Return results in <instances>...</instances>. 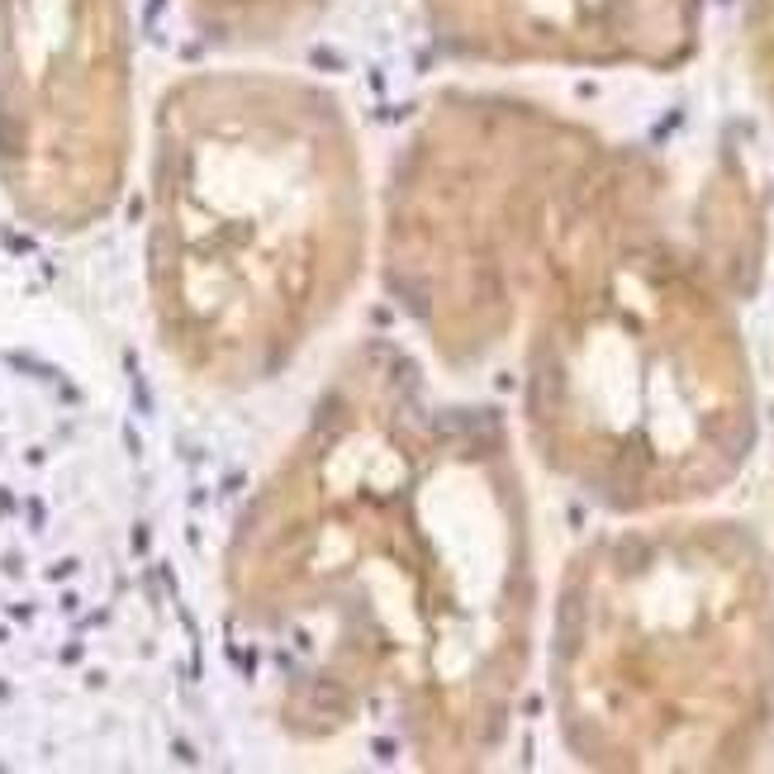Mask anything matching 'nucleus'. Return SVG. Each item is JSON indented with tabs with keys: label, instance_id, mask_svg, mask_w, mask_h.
Listing matches in <instances>:
<instances>
[{
	"label": "nucleus",
	"instance_id": "3",
	"mask_svg": "<svg viewBox=\"0 0 774 774\" xmlns=\"http://www.w3.org/2000/svg\"><path fill=\"white\" fill-rule=\"evenodd\" d=\"M128 167L124 0H0V172L38 223L81 228Z\"/></svg>",
	"mask_w": 774,
	"mask_h": 774
},
{
	"label": "nucleus",
	"instance_id": "2",
	"mask_svg": "<svg viewBox=\"0 0 774 774\" xmlns=\"http://www.w3.org/2000/svg\"><path fill=\"white\" fill-rule=\"evenodd\" d=\"M152 304L181 366L262 385L347 304L366 262V167L347 110L290 72L176 86L152 157Z\"/></svg>",
	"mask_w": 774,
	"mask_h": 774
},
{
	"label": "nucleus",
	"instance_id": "1",
	"mask_svg": "<svg viewBox=\"0 0 774 774\" xmlns=\"http://www.w3.org/2000/svg\"><path fill=\"white\" fill-rule=\"evenodd\" d=\"M432 423L380 357L342 371L242 522L237 608L285 661L290 703L328 731L437 727L456 689L442 603Z\"/></svg>",
	"mask_w": 774,
	"mask_h": 774
},
{
	"label": "nucleus",
	"instance_id": "5",
	"mask_svg": "<svg viewBox=\"0 0 774 774\" xmlns=\"http://www.w3.org/2000/svg\"><path fill=\"white\" fill-rule=\"evenodd\" d=\"M323 5L328 0H190L195 19L214 38L242 43V47L281 43L290 33H300Z\"/></svg>",
	"mask_w": 774,
	"mask_h": 774
},
{
	"label": "nucleus",
	"instance_id": "4",
	"mask_svg": "<svg viewBox=\"0 0 774 774\" xmlns=\"http://www.w3.org/2000/svg\"><path fill=\"white\" fill-rule=\"evenodd\" d=\"M437 38L471 57H661L689 33V0H423Z\"/></svg>",
	"mask_w": 774,
	"mask_h": 774
}]
</instances>
